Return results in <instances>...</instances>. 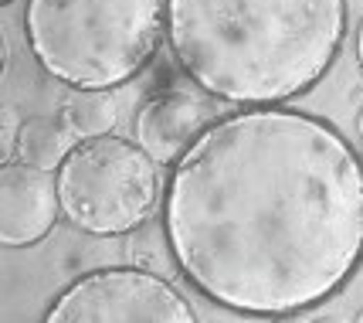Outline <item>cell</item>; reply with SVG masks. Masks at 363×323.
I'll list each match as a JSON object with an SVG mask.
<instances>
[{
  "mask_svg": "<svg viewBox=\"0 0 363 323\" xmlns=\"http://www.w3.org/2000/svg\"><path fill=\"white\" fill-rule=\"evenodd\" d=\"M163 235L174 265L218 307L316 310L363 265V160L302 109L221 116L170 167Z\"/></svg>",
  "mask_w": 363,
  "mask_h": 323,
  "instance_id": "obj_1",
  "label": "cell"
},
{
  "mask_svg": "<svg viewBox=\"0 0 363 323\" xmlns=\"http://www.w3.org/2000/svg\"><path fill=\"white\" fill-rule=\"evenodd\" d=\"M347 0H167L180 68L235 106H282L333 68Z\"/></svg>",
  "mask_w": 363,
  "mask_h": 323,
  "instance_id": "obj_2",
  "label": "cell"
},
{
  "mask_svg": "<svg viewBox=\"0 0 363 323\" xmlns=\"http://www.w3.org/2000/svg\"><path fill=\"white\" fill-rule=\"evenodd\" d=\"M167 0H28L34 58L68 89H116L157 55Z\"/></svg>",
  "mask_w": 363,
  "mask_h": 323,
  "instance_id": "obj_3",
  "label": "cell"
},
{
  "mask_svg": "<svg viewBox=\"0 0 363 323\" xmlns=\"http://www.w3.org/2000/svg\"><path fill=\"white\" fill-rule=\"evenodd\" d=\"M160 163L136 140L102 133L79 140L58 174L62 214L89 235H129L150 221L160 197Z\"/></svg>",
  "mask_w": 363,
  "mask_h": 323,
  "instance_id": "obj_4",
  "label": "cell"
},
{
  "mask_svg": "<svg viewBox=\"0 0 363 323\" xmlns=\"http://www.w3.org/2000/svg\"><path fill=\"white\" fill-rule=\"evenodd\" d=\"M48 323H194L197 313L174 283L150 269L112 265L75 279L48 307Z\"/></svg>",
  "mask_w": 363,
  "mask_h": 323,
  "instance_id": "obj_5",
  "label": "cell"
},
{
  "mask_svg": "<svg viewBox=\"0 0 363 323\" xmlns=\"http://www.w3.org/2000/svg\"><path fill=\"white\" fill-rule=\"evenodd\" d=\"M221 99L194 85H167L136 113V143L163 167H174L211 123L221 119Z\"/></svg>",
  "mask_w": 363,
  "mask_h": 323,
  "instance_id": "obj_6",
  "label": "cell"
},
{
  "mask_svg": "<svg viewBox=\"0 0 363 323\" xmlns=\"http://www.w3.org/2000/svg\"><path fill=\"white\" fill-rule=\"evenodd\" d=\"M62 214L58 174L24 160H4L0 167V242L11 248H31L55 228Z\"/></svg>",
  "mask_w": 363,
  "mask_h": 323,
  "instance_id": "obj_7",
  "label": "cell"
},
{
  "mask_svg": "<svg viewBox=\"0 0 363 323\" xmlns=\"http://www.w3.org/2000/svg\"><path fill=\"white\" fill-rule=\"evenodd\" d=\"M75 146H79V136L65 126L62 119L31 116L21 126L14 160H24V163H31V167H45V170H58Z\"/></svg>",
  "mask_w": 363,
  "mask_h": 323,
  "instance_id": "obj_8",
  "label": "cell"
},
{
  "mask_svg": "<svg viewBox=\"0 0 363 323\" xmlns=\"http://www.w3.org/2000/svg\"><path fill=\"white\" fill-rule=\"evenodd\" d=\"M116 116H119L116 113V102L109 99L106 89H72L62 99V109H58V119L79 140L112 133L116 129Z\"/></svg>",
  "mask_w": 363,
  "mask_h": 323,
  "instance_id": "obj_9",
  "label": "cell"
},
{
  "mask_svg": "<svg viewBox=\"0 0 363 323\" xmlns=\"http://www.w3.org/2000/svg\"><path fill=\"white\" fill-rule=\"evenodd\" d=\"M4 129H0V146H4V160H14V150H17V136H21V119H17V109L7 102L4 106Z\"/></svg>",
  "mask_w": 363,
  "mask_h": 323,
  "instance_id": "obj_10",
  "label": "cell"
},
{
  "mask_svg": "<svg viewBox=\"0 0 363 323\" xmlns=\"http://www.w3.org/2000/svg\"><path fill=\"white\" fill-rule=\"evenodd\" d=\"M357 62L363 68V21H360V28H357Z\"/></svg>",
  "mask_w": 363,
  "mask_h": 323,
  "instance_id": "obj_11",
  "label": "cell"
},
{
  "mask_svg": "<svg viewBox=\"0 0 363 323\" xmlns=\"http://www.w3.org/2000/svg\"><path fill=\"white\" fill-rule=\"evenodd\" d=\"M357 136H360V143H363V109H360V116H357Z\"/></svg>",
  "mask_w": 363,
  "mask_h": 323,
  "instance_id": "obj_12",
  "label": "cell"
},
{
  "mask_svg": "<svg viewBox=\"0 0 363 323\" xmlns=\"http://www.w3.org/2000/svg\"><path fill=\"white\" fill-rule=\"evenodd\" d=\"M357 320H360V323H363V310H360V313H357Z\"/></svg>",
  "mask_w": 363,
  "mask_h": 323,
  "instance_id": "obj_13",
  "label": "cell"
},
{
  "mask_svg": "<svg viewBox=\"0 0 363 323\" xmlns=\"http://www.w3.org/2000/svg\"><path fill=\"white\" fill-rule=\"evenodd\" d=\"M4 4H11V0H4Z\"/></svg>",
  "mask_w": 363,
  "mask_h": 323,
  "instance_id": "obj_14",
  "label": "cell"
}]
</instances>
